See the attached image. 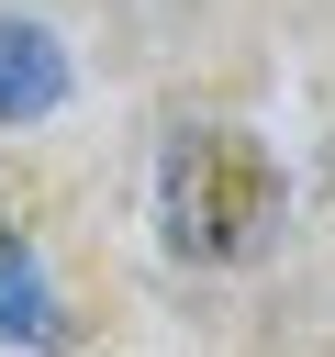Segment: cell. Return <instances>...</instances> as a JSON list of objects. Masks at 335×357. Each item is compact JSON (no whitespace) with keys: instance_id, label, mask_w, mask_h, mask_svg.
I'll return each instance as SVG.
<instances>
[{"instance_id":"3","label":"cell","mask_w":335,"mask_h":357,"mask_svg":"<svg viewBox=\"0 0 335 357\" xmlns=\"http://www.w3.org/2000/svg\"><path fill=\"white\" fill-rule=\"evenodd\" d=\"M0 324H11V335H45V301H34V279H22V245H0Z\"/></svg>"},{"instance_id":"2","label":"cell","mask_w":335,"mask_h":357,"mask_svg":"<svg viewBox=\"0 0 335 357\" xmlns=\"http://www.w3.org/2000/svg\"><path fill=\"white\" fill-rule=\"evenodd\" d=\"M45 100H56V45L34 22H0V123H22Z\"/></svg>"},{"instance_id":"1","label":"cell","mask_w":335,"mask_h":357,"mask_svg":"<svg viewBox=\"0 0 335 357\" xmlns=\"http://www.w3.org/2000/svg\"><path fill=\"white\" fill-rule=\"evenodd\" d=\"M168 245L179 257H201V268H234L257 234H268V212H279V167H268V145H246V134H190L179 156H168Z\"/></svg>"}]
</instances>
